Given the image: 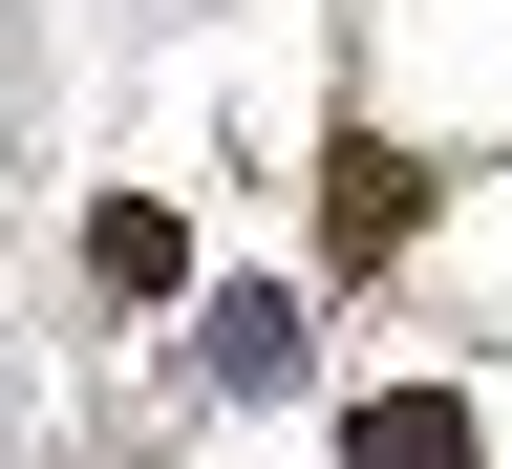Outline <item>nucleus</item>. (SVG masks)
Wrapping results in <instances>:
<instances>
[{"label": "nucleus", "instance_id": "obj_1", "mask_svg": "<svg viewBox=\"0 0 512 469\" xmlns=\"http://www.w3.org/2000/svg\"><path fill=\"white\" fill-rule=\"evenodd\" d=\"M320 235H342V278H384V256H406V150H384V128H342V150H320Z\"/></svg>", "mask_w": 512, "mask_h": 469}, {"label": "nucleus", "instance_id": "obj_2", "mask_svg": "<svg viewBox=\"0 0 512 469\" xmlns=\"http://www.w3.org/2000/svg\"><path fill=\"white\" fill-rule=\"evenodd\" d=\"M342 469H491V427L448 384H384V406H342Z\"/></svg>", "mask_w": 512, "mask_h": 469}, {"label": "nucleus", "instance_id": "obj_3", "mask_svg": "<svg viewBox=\"0 0 512 469\" xmlns=\"http://www.w3.org/2000/svg\"><path fill=\"white\" fill-rule=\"evenodd\" d=\"M192 363H214V384H256V406H278V384H299V299H214V320H192Z\"/></svg>", "mask_w": 512, "mask_h": 469}, {"label": "nucleus", "instance_id": "obj_4", "mask_svg": "<svg viewBox=\"0 0 512 469\" xmlns=\"http://www.w3.org/2000/svg\"><path fill=\"white\" fill-rule=\"evenodd\" d=\"M86 278H107V299H171L192 256H171V214H150V192H107V214H86Z\"/></svg>", "mask_w": 512, "mask_h": 469}]
</instances>
